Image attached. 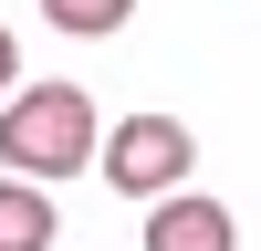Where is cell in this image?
Returning <instances> with one entry per match:
<instances>
[{"label":"cell","instance_id":"obj_1","mask_svg":"<svg viewBox=\"0 0 261 251\" xmlns=\"http://www.w3.org/2000/svg\"><path fill=\"white\" fill-rule=\"evenodd\" d=\"M0 157L21 178H73L94 157V105L84 84H11L0 94Z\"/></svg>","mask_w":261,"mask_h":251},{"label":"cell","instance_id":"obj_2","mask_svg":"<svg viewBox=\"0 0 261 251\" xmlns=\"http://www.w3.org/2000/svg\"><path fill=\"white\" fill-rule=\"evenodd\" d=\"M188 167H199V136H188L178 115H125L115 136H105V178L125 188V199H167V188H188Z\"/></svg>","mask_w":261,"mask_h":251},{"label":"cell","instance_id":"obj_3","mask_svg":"<svg viewBox=\"0 0 261 251\" xmlns=\"http://www.w3.org/2000/svg\"><path fill=\"white\" fill-rule=\"evenodd\" d=\"M146 251H241V220L199 188H167V199H146Z\"/></svg>","mask_w":261,"mask_h":251},{"label":"cell","instance_id":"obj_4","mask_svg":"<svg viewBox=\"0 0 261 251\" xmlns=\"http://www.w3.org/2000/svg\"><path fill=\"white\" fill-rule=\"evenodd\" d=\"M53 220H63V209L42 199V178L11 167V178H0V251H53Z\"/></svg>","mask_w":261,"mask_h":251},{"label":"cell","instance_id":"obj_5","mask_svg":"<svg viewBox=\"0 0 261 251\" xmlns=\"http://www.w3.org/2000/svg\"><path fill=\"white\" fill-rule=\"evenodd\" d=\"M125 11H136V0H42V21H53V32H73V42L125 32Z\"/></svg>","mask_w":261,"mask_h":251},{"label":"cell","instance_id":"obj_6","mask_svg":"<svg viewBox=\"0 0 261 251\" xmlns=\"http://www.w3.org/2000/svg\"><path fill=\"white\" fill-rule=\"evenodd\" d=\"M11 84H21V42L0 32V94H11Z\"/></svg>","mask_w":261,"mask_h":251}]
</instances>
